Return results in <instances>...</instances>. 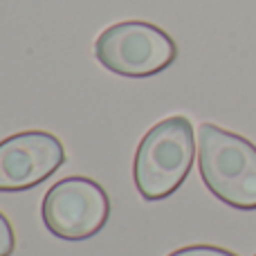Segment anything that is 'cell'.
<instances>
[{
    "mask_svg": "<svg viewBox=\"0 0 256 256\" xmlns=\"http://www.w3.org/2000/svg\"><path fill=\"white\" fill-rule=\"evenodd\" d=\"M198 162L207 189L236 209H256V146L216 124L198 128Z\"/></svg>",
    "mask_w": 256,
    "mask_h": 256,
    "instance_id": "2",
    "label": "cell"
},
{
    "mask_svg": "<svg viewBox=\"0 0 256 256\" xmlns=\"http://www.w3.org/2000/svg\"><path fill=\"white\" fill-rule=\"evenodd\" d=\"M168 256H238V254L227 252L222 248H212V245H191V248L176 250Z\"/></svg>",
    "mask_w": 256,
    "mask_h": 256,
    "instance_id": "6",
    "label": "cell"
},
{
    "mask_svg": "<svg viewBox=\"0 0 256 256\" xmlns=\"http://www.w3.org/2000/svg\"><path fill=\"white\" fill-rule=\"evenodd\" d=\"M14 248H16V236L9 225V220L0 214V256H12Z\"/></svg>",
    "mask_w": 256,
    "mask_h": 256,
    "instance_id": "7",
    "label": "cell"
},
{
    "mask_svg": "<svg viewBox=\"0 0 256 256\" xmlns=\"http://www.w3.org/2000/svg\"><path fill=\"white\" fill-rule=\"evenodd\" d=\"M94 56L106 70L120 76L142 79L164 72L178 58L176 40L144 20L115 22L94 40Z\"/></svg>",
    "mask_w": 256,
    "mask_h": 256,
    "instance_id": "3",
    "label": "cell"
},
{
    "mask_svg": "<svg viewBox=\"0 0 256 256\" xmlns=\"http://www.w3.org/2000/svg\"><path fill=\"white\" fill-rule=\"evenodd\" d=\"M43 222L56 238L86 240L104 230L110 216L108 194L90 178L58 180L43 198Z\"/></svg>",
    "mask_w": 256,
    "mask_h": 256,
    "instance_id": "4",
    "label": "cell"
},
{
    "mask_svg": "<svg viewBox=\"0 0 256 256\" xmlns=\"http://www.w3.org/2000/svg\"><path fill=\"white\" fill-rule=\"evenodd\" d=\"M66 162V148L45 130H25L0 142V191H25Z\"/></svg>",
    "mask_w": 256,
    "mask_h": 256,
    "instance_id": "5",
    "label": "cell"
},
{
    "mask_svg": "<svg viewBox=\"0 0 256 256\" xmlns=\"http://www.w3.org/2000/svg\"><path fill=\"white\" fill-rule=\"evenodd\" d=\"M196 158L194 126L186 117L176 115L158 122L135 153L132 176L144 200H164L180 189Z\"/></svg>",
    "mask_w": 256,
    "mask_h": 256,
    "instance_id": "1",
    "label": "cell"
}]
</instances>
